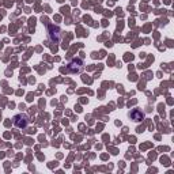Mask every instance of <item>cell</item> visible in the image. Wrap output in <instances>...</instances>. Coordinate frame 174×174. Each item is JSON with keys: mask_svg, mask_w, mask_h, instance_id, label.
<instances>
[{"mask_svg": "<svg viewBox=\"0 0 174 174\" xmlns=\"http://www.w3.org/2000/svg\"><path fill=\"white\" fill-rule=\"evenodd\" d=\"M14 122L18 128H26L27 124H29V117L26 114H18V116H15Z\"/></svg>", "mask_w": 174, "mask_h": 174, "instance_id": "1", "label": "cell"}, {"mask_svg": "<svg viewBox=\"0 0 174 174\" xmlns=\"http://www.w3.org/2000/svg\"><path fill=\"white\" fill-rule=\"evenodd\" d=\"M129 116L133 118V121H140V120H143V117H144V114L140 112V110H133V112L129 113Z\"/></svg>", "mask_w": 174, "mask_h": 174, "instance_id": "2", "label": "cell"}]
</instances>
